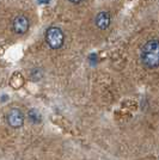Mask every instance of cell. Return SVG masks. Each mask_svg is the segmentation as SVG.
Segmentation results:
<instances>
[{"label":"cell","instance_id":"cell-8","mask_svg":"<svg viewBox=\"0 0 159 160\" xmlns=\"http://www.w3.org/2000/svg\"><path fill=\"white\" fill-rule=\"evenodd\" d=\"M71 2H73V4H79L81 0H69Z\"/></svg>","mask_w":159,"mask_h":160},{"label":"cell","instance_id":"cell-1","mask_svg":"<svg viewBox=\"0 0 159 160\" xmlns=\"http://www.w3.org/2000/svg\"><path fill=\"white\" fill-rule=\"evenodd\" d=\"M140 59L146 68H150V69L157 68L159 66V41H147L141 48Z\"/></svg>","mask_w":159,"mask_h":160},{"label":"cell","instance_id":"cell-4","mask_svg":"<svg viewBox=\"0 0 159 160\" xmlns=\"http://www.w3.org/2000/svg\"><path fill=\"white\" fill-rule=\"evenodd\" d=\"M29 25H30L29 19H28V17H25L24 14L17 16L13 19V22H12L13 31L16 33H18V35H23V33L27 32L28 30H29Z\"/></svg>","mask_w":159,"mask_h":160},{"label":"cell","instance_id":"cell-5","mask_svg":"<svg viewBox=\"0 0 159 160\" xmlns=\"http://www.w3.org/2000/svg\"><path fill=\"white\" fill-rule=\"evenodd\" d=\"M95 23H96V27L100 29V30H105L110 27V23H111V17L110 14L105 12V11H102L100 13L96 16V19H95Z\"/></svg>","mask_w":159,"mask_h":160},{"label":"cell","instance_id":"cell-7","mask_svg":"<svg viewBox=\"0 0 159 160\" xmlns=\"http://www.w3.org/2000/svg\"><path fill=\"white\" fill-rule=\"evenodd\" d=\"M28 116H29V120L31 121L33 123H40L41 122V113L37 110H35V109L29 110Z\"/></svg>","mask_w":159,"mask_h":160},{"label":"cell","instance_id":"cell-3","mask_svg":"<svg viewBox=\"0 0 159 160\" xmlns=\"http://www.w3.org/2000/svg\"><path fill=\"white\" fill-rule=\"evenodd\" d=\"M7 123L12 128H20L24 123V115L19 109H10L7 112Z\"/></svg>","mask_w":159,"mask_h":160},{"label":"cell","instance_id":"cell-6","mask_svg":"<svg viewBox=\"0 0 159 160\" xmlns=\"http://www.w3.org/2000/svg\"><path fill=\"white\" fill-rule=\"evenodd\" d=\"M11 85L13 86V88H19L22 87L23 85V82H24V80H23V75L20 73H14L13 77L11 78Z\"/></svg>","mask_w":159,"mask_h":160},{"label":"cell","instance_id":"cell-2","mask_svg":"<svg viewBox=\"0 0 159 160\" xmlns=\"http://www.w3.org/2000/svg\"><path fill=\"white\" fill-rule=\"evenodd\" d=\"M46 41L52 49H59L64 46L65 35L58 27H50L46 31Z\"/></svg>","mask_w":159,"mask_h":160},{"label":"cell","instance_id":"cell-9","mask_svg":"<svg viewBox=\"0 0 159 160\" xmlns=\"http://www.w3.org/2000/svg\"><path fill=\"white\" fill-rule=\"evenodd\" d=\"M49 0H38V2H41V4H47Z\"/></svg>","mask_w":159,"mask_h":160}]
</instances>
